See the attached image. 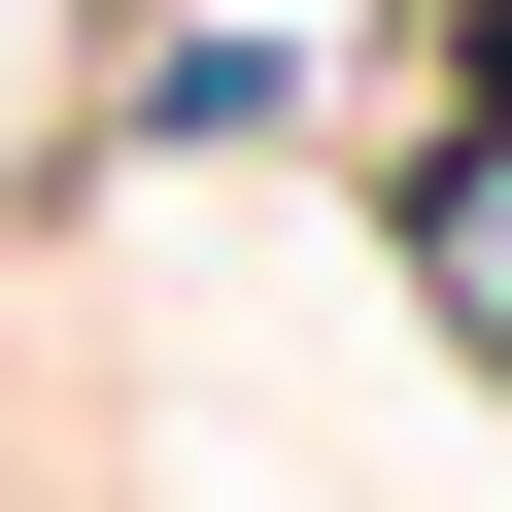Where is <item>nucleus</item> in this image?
Listing matches in <instances>:
<instances>
[{
  "instance_id": "f257e3e1",
  "label": "nucleus",
  "mask_w": 512,
  "mask_h": 512,
  "mask_svg": "<svg viewBox=\"0 0 512 512\" xmlns=\"http://www.w3.org/2000/svg\"><path fill=\"white\" fill-rule=\"evenodd\" d=\"M444 274H478V308H512V171H444Z\"/></svg>"
}]
</instances>
